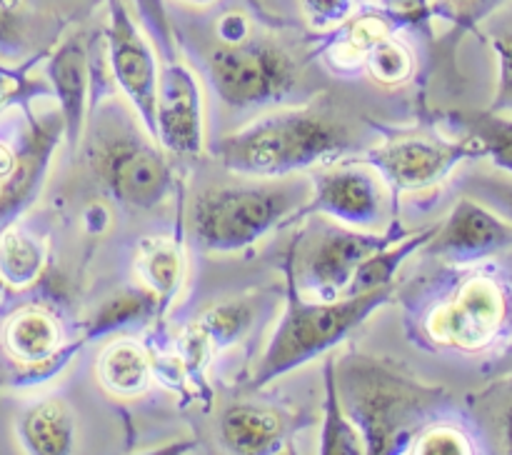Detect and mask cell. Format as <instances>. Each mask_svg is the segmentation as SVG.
<instances>
[{
	"mask_svg": "<svg viewBox=\"0 0 512 455\" xmlns=\"http://www.w3.org/2000/svg\"><path fill=\"white\" fill-rule=\"evenodd\" d=\"M348 128L315 110H285L225 135L218 143L223 165L253 178H283L348 148Z\"/></svg>",
	"mask_w": 512,
	"mask_h": 455,
	"instance_id": "6da1fadb",
	"label": "cell"
},
{
	"mask_svg": "<svg viewBox=\"0 0 512 455\" xmlns=\"http://www.w3.org/2000/svg\"><path fill=\"white\" fill-rule=\"evenodd\" d=\"M390 290H393V283L335 300H303L290 278L288 305L253 375L255 388H263L273 378L300 368L315 355L340 343L350 330L358 328L373 310H378L390 298Z\"/></svg>",
	"mask_w": 512,
	"mask_h": 455,
	"instance_id": "7a4b0ae2",
	"label": "cell"
},
{
	"mask_svg": "<svg viewBox=\"0 0 512 455\" xmlns=\"http://www.w3.org/2000/svg\"><path fill=\"white\" fill-rule=\"evenodd\" d=\"M308 200L310 190L305 183L210 188L195 198L190 228L200 248L233 253L263 238Z\"/></svg>",
	"mask_w": 512,
	"mask_h": 455,
	"instance_id": "3957f363",
	"label": "cell"
},
{
	"mask_svg": "<svg viewBox=\"0 0 512 455\" xmlns=\"http://www.w3.org/2000/svg\"><path fill=\"white\" fill-rule=\"evenodd\" d=\"M345 413L353 420L368 453H390L410 425L435 403L438 393L413 383L405 375L375 363L353 358L340 370Z\"/></svg>",
	"mask_w": 512,
	"mask_h": 455,
	"instance_id": "277c9868",
	"label": "cell"
},
{
	"mask_svg": "<svg viewBox=\"0 0 512 455\" xmlns=\"http://www.w3.org/2000/svg\"><path fill=\"white\" fill-rule=\"evenodd\" d=\"M208 70L218 95L233 108L285 98L298 80L293 58L283 48L250 38L213 50Z\"/></svg>",
	"mask_w": 512,
	"mask_h": 455,
	"instance_id": "5b68a950",
	"label": "cell"
},
{
	"mask_svg": "<svg viewBox=\"0 0 512 455\" xmlns=\"http://www.w3.org/2000/svg\"><path fill=\"white\" fill-rule=\"evenodd\" d=\"M93 165L110 195L128 208H155L170 190L165 158L133 130H105L95 145Z\"/></svg>",
	"mask_w": 512,
	"mask_h": 455,
	"instance_id": "8992f818",
	"label": "cell"
},
{
	"mask_svg": "<svg viewBox=\"0 0 512 455\" xmlns=\"http://www.w3.org/2000/svg\"><path fill=\"white\" fill-rule=\"evenodd\" d=\"M508 320V295L488 275H473L425 320L430 340L445 348L478 353L495 343Z\"/></svg>",
	"mask_w": 512,
	"mask_h": 455,
	"instance_id": "52a82bcc",
	"label": "cell"
},
{
	"mask_svg": "<svg viewBox=\"0 0 512 455\" xmlns=\"http://www.w3.org/2000/svg\"><path fill=\"white\" fill-rule=\"evenodd\" d=\"M108 55L110 70L125 98L135 105L145 128L155 130V93H158V65L148 40L135 25L123 0H108Z\"/></svg>",
	"mask_w": 512,
	"mask_h": 455,
	"instance_id": "ba28073f",
	"label": "cell"
},
{
	"mask_svg": "<svg viewBox=\"0 0 512 455\" xmlns=\"http://www.w3.org/2000/svg\"><path fill=\"white\" fill-rule=\"evenodd\" d=\"M483 155L475 138L445 143L430 138H403L370 150L368 160L398 190H425L438 185L460 160Z\"/></svg>",
	"mask_w": 512,
	"mask_h": 455,
	"instance_id": "9c48e42d",
	"label": "cell"
},
{
	"mask_svg": "<svg viewBox=\"0 0 512 455\" xmlns=\"http://www.w3.org/2000/svg\"><path fill=\"white\" fill-rule=\"evenodd\" d=\"M388 235L360 233L348 228H328L313 240L303 260V290L315 300H335L348 295L350 280L368 255L388 245Z\"/></svg>",
	"mask_w": 512,
	"mask_h": 455,
	"instance_id": "30bf717a",
	"label": "cell"
},
{
	"mask_svg": "<svg viewBox=\"0 0 512 455\" xmlns=\"http://www.w3.org/2000/svg\"><path fill=\"white\" fill-rule=\"evenodd\" d=\"M153 135L175 155H198L203 150V100L198 80L175 60H168L158 73Z\"/></svg>",
	"mask_w": 512,
	"mask_h": 455,
	"instance_id": "8fae6325",
	"label": "cell"
},
{
	"mask_svg": "<svg viewBox=\"0 0 512 455\" xmlns=\"http://www.w3.org/2000/svg\"><path fill=\"white\" fill-rule=\"evenodd\" d=\"M308 205L350 228H370L383 220L385 193L373 170L338 165L318 175Z\"/></svg>",
	"mask_w": 512,
	"mask_h": 455,
	"instance_id": "7c38bea8",
	"label": "cell"
},
{
	"mask_svg": "<svg viewBox=\"0 0 512 455\" xmlns=\"http://www.w3.org/2000/svg\"><path fill=\"white\" fill-rule=\"evenodd\" d=\"M510 245L512 220L465 198L455 205L448 220L435 230L428 250L438 258L475 260L510 248Z\"/></svg>",
	"mask_w": 512,
	"mask_h": 455,
	"instance_id": "4fadbf2b",
	"label": "cell"
},
{
	"mask_svg": "<svg viewBox=\"0 0 512 455\" xmlns=\"http://www.w3.org/2000/svg\"><path fill=\"white\" fill-rule=\"evenodd\" d=\"M50 80L58 93L60 110H63V123L68 130L70 143L80 138V130L85 123V110H88V90H90V65L88 48H85L80 35H70L48 65Z\"/></svg>",
	"mask_w": 512,
	"mask_h": 455,
	"instance_id": "5bb4252c",
	"label": "cell"
},
{
	"mask_svg": "<svg viewBox=\"0 0 512 455\" xmlns=\"http://www.w3.org/2000/svg\"><path fill=\"white\" fill-rule=\"evenodd\" d=\"M283 428L280 415L260 405L238 403L220 415V440L233 453H268L280 443Z\"/></svg>",
	"mask_w": 512,
	"mask_h": 455,
	"instance_id": "9a60e30c",
	"label": "cell"
},
{
	"mask_svg": "<svg viewBox=\"0 0 512 455\" xmlns=\"http://www.w3.org/2000/svg\"><path fill=\"white\" fill-rule=\"evenodd\" d=\"M5 348L20 363H43V360L53 358L60 348V325L55 323L53 315L45 310H20L5 325Z\"/></svg>",
	"mask_w": 512,
	"mask_h": 455,
	"instance_id": "2e32d148",
	"label": "cell"
},
{
	"mask_svg": "<svg viewBox=\"0 0 512 455\" xmlns=\"http://www.w3.org/2000/svg\"><path fill=\"white\" fill-rule=\"evenodd\" d=\"M153 360L135 340H118L108 345L98 360L100 383L118 395H138L153 380Z\"/></svg>",
	"mask_w": 512,
	"mask_h": 455,
	"instance_id": "e0dca14e",
	"label": "cell"
},
{
	"mask_svg": "<svg viewBox=\"0 0 512 455\" xmlns=\"http://www.w3.org/2000/svg\"><path fill=\"white\" fill-rule=\"evenodd\" d=\"M135 270L140 283L150 290V298L168 303L183 283V253L168 238H145L135 253Z\"/></svg>",
	"mask_w": 512,
	"mask_h": 455,
	"instance_id": "ac0fdd59",
	"label": "cell"
},
{
	"mask_svg": "<svg viewBox=\"0 0 512 455\" xmlns=\"http://www.w3.org/2000/svg\"><path fill=\"white\" fill-rule=\"evenodd\" d=\"M23 438L33 453L63 455L73 450L75 418L63 400H43L23 418Z\"/></svg>",
	"mask_w": 512,
	"mask_h": 455,
	"instance_id": "d6986e66",
	"label": "cell"
},
{
	"mask_svg": "<svg viewBox=\"0 0 512 455\" xmlns=\"http://www.w3.org/2000/svg\"><path fill=\"white\" fill-rule=\"evenodd\" d=\"M43 270V248L25 230H8L0 238V278L13 288H28Z\"/></svg>",
	"mask_w": 512,
	"mask_h": 455,
	"instance_id": "ffe728a7",
	"label": "cell"
},
{
	"mask_svg": "<svg viewBox=\"0 0 512 455\" xmlns=\"http://www.w3.org/2000/svg\"><path fill=\"white\" fill-rule=\"evenodd\" d=\"M250 323H253V305L245 300H228V303L205 310L193 328L208 343L210 350H220L238 343Z\"/></svg>",
	"mask_w": 512,
	"mask_h": 455,
	"instance_id": "44dd1931",
	"label": "cell"
},
{
	"mask_svg": "<svg viewBox=\"0 0 512 455\" xmlns=\"http://www.w3.org/2000/svg\"><path fill=\"white\" fill-rule=\"evenodd\" d=\"M325 385H328V395H325V428L323 440H320V453L325 455H353L363 453V440L355 430L353 420L348 418L345 408L340 405V393L335 388V373L333 363L325 368Z\"/></svg>",
	"mask_w": 512,
	"mask_h": 455,
	"instance_id": "7402d4cb",
	"label": "cell"
},
{
	"mask_svg": "<svg viewBox=\"0 0 512 455\" xmlns=\"http://www.w3.org/2000/svg\"><path fill=\"white\" fill-rule=\"evenodd\" d=\"M390 35V25L378 15H363V18L348 23L345 33L333 48V60L340 65L365 63V55L370 53L375 43Z\"/></svg>",
	"mask_w": 512,
	"mask_h": 455,
	"instance_id": "603a6c76",
	"label": "cell"
},
{
	"mask_svg": "<svg viewBox=\"0 0 512 455\" xmlns=\"http://www.w3.org/2000/svg\"><path fill=\"white\" fill-rule=\"evenodd\" d=\"M365 68L370 70V75H373L378 83L400 85L413 75L415 60L413 53H410L400 40L388 35V38H383L380 43H375L373 48H370V53L365 55Z\"/></svg>",
	"mask_w": 512,
	"mask_h": 455,
	"instance_id": "cb8c5ba5",
	"label": "cell"
},
{
	"mask_svg": "<svg viewBox=\"0 0 512 455\" xmlns=\"http://www.w3.org/2000/svg\"><path fill=\"white\" fill-rule=\"evenodd\" d=\"M150 303H153V298H145V295H140V293L118 295V298H113V300H108V303L100 305L90 333L98 335V333H105V330L120 328V325L140 318V315L150 308Z\"/></svg>",
	"mask_w": 512,
	"mask_h": 455,
	"instance_id": "d4e9b609",
	"label": "cell"
},
{
	"mask_svg": "<svg viewBox=\"0 0 512 455\" xmlns=\"http://www.w3.org/2000/svg\"><path fill=\"white\" fill-rule=\"evenodd\" d=\"M475 140L480 143L485 155L493 158L498 168L508 170L512 175V120H483L475 128Z\"/></svg>",
	"mask_w": 512,
	"mask_h": 455,
	"instance_id": "484cf974",
	"label": "cell"
},
{
	"mask_svg": "<svg viewBox=\"0 0 512 455\" xmlns=\"http://www.w3.org/2000/svg\"><path fill=\"white\" fill-rule=\"evenodd\" d=\"M305 20L315 30L343 28L355 10V0H298Z\"/></svg>",
	"mask_w": 512,
	"mask_h": 455,
	"instance_id": "4316f807",
	"label": "cell"
},
{
	"mask_svg": "<svg viewBox=\"0 0 512 455\" xmlns=\"http://www.w3.org/2000/svg\"><path fill=\"white\" fill-rule=\"evenodd\" d=\"M470 450H473L470 440L458 428H450V425L428 428L413 443V453L420 455H468Z\"/></svg>",
	"mask_w": 512,
	"mask_h": 455,
	"instance_id": "83f0119b",
	"label": "cell"
},
{
	"mask_svg": "<svg viewBox=\"0 0 512 455\" xmlns=\"http://www.w3.org/2000/svg\"><path fill=\"white\" fill-rule=\"evenodd\" d=\"M493 48L498 53V95H495L493 108L498 113L512 115V28L500 33L498 38L493 40Z\"/></svg>",
	"mask_w": 512,
	"mask_h": 455,
	"instance_id": "f1b7e54d",
	"label": "cell"
},
{
	"mask_svg": "<svg viewBox=\"0 0 512 455\" xmlns=\"http://www.w3.org/2000/svg\"><path fill=\"white\" fill-rule=\"evenodd\" d=\"M390 20L400 25H423L433 15V0H380Z\"/></svg>",
	"mask_w": 512,
	"mask_h": 455,
	"instance_id": "f546056e",
	"label": "cell"
},
{
	"mask_svg": "<svg viewBox=\"0 0 512 455\" xmlns=\"http://www.w3.org/2000/svg\"><path fill=\"white\" fill-rule=\"evenodd\" d=\"M135 5H138L143 23L148 25L150 33L158 38L160 48H163L165 55L170 58V25L168 15H165L163 0H135Z\"/></svg>",
	"mask_w": 512,
	"mask_h": 455,
	"instance_id": "4dcf8cb0",
	"label": "cell"
},
{
	"mask_svg": "<svg viewBox=\"0 0 512 455\" xmlns=\"http://www.w3.org/2000/svg\"><path fill=\"white\" fill-rule=\"evenodd\" d=\"M498 3L500 0H433V5H440L450 18L460 20V23H473Z\"/></svg>",
	"mask_w": 512,
	"mask_h": 455,
	"instance_id": "1f68e13d",
	"label": "cell"
},
{
	"mask_svg": "<svg viewBox=\"0 0 512 455\" xmlns=\"http://www.w3.org/2000/svg\"><path fill=\"white\" fill-rule=\"evenodd\" d=\"M475 193L483 195L485 200L495 203V208L512 220V180H493L483 178L475 183Z\"/></svg>",
	"mask_w": 512,
	"mask_h": 455,
	"instance_id": "d6a6232c",
	"label": "cell"
},
{
	"mask_svg": "<svg viewBox=\"0 0 512 455\" xmlns=\"http://www.w3.org/2000/svg\"><path fill=\"white\" fill-rule=\"evenodd\" d=\"M218 38L220 43L225 45H233L250 38L248 18H245L243 13H238V10H228V13L218 20Z\"/></svg>",
	"mask_w": 512,
	"mask_h": 455,
	"instance_id": "836d02e7",
	"label": "cell"
},
{
	"mask_svg": "<svg viewBox=\"0 0 512 455\" xmlns=\"http://www.w3.org/2000/svg\"><path fill=\"white\" fill-rule=\"evenodd\" d=\"M83 223L88 225L90 233H100V230L108 228L110 213L103 208V205H90V208L83 213Z\"/></svg>",
	"mask_w": 512,
	"mask_h": 455,
	"instance_id": "e575fe53",
	"label": "cell"
},
{
	"mask_svg": "<svg viewBox=\"0 0 512 455\" xmlns=\"http://www.w3.org/2000/svg\"><path fill=\"white\" fill-rule=\"evenodd\" d=\"M15 168H18V158H15V153L8 148V145L0 143V180L13 175Z\"/></svg>",
	"mask_w": 512,
	"mask_h": 455,
	"instance_id": "d590c367",
	"label": "cell"
},
{
	"mask_svg": "<svg viewBox=\"0 0 512 455\" xmlns=\"http://www.w3.org/2000/svg\"><path fill=\"white\" fill-rule=\"evenodd\" d=\"M505 448H508V453H512V403L508 415H505Z\"/></svg>",
	"mask_w": 512,
	"mask_h": 455,
	"instance_id": "8d00e7d4",
	"label": "cell"
},
{
	"mask_svg": "<svg viewBox=\"0 0 512 455\" xmlns=\"http://www.w3.org/2000/svg\"><path fill=\"white\" fill-rule=\"evenodd\" d=\"M183 3H190V5H210V3H215V0H183Z\"/></svg>",
	"mask_w": 512,
	"mask_h": 455,
	"instance_id": "74e56055",
	"label": "cell"
},
{
	"mask_svg": "<svg viewBox=\"0 0 512 455\" xmlns=\"http://www.w3.org/2000/svg\"><path fill=\"white\" fill-rule=\"evenodd\" d=\"M0 195H3V180H0Z\"/></svg>",
	"mask_w": 512,
	"mask_h": 455,
	"instance_id": "f35d334b",
	"label": "cell"
}]
</instances>
